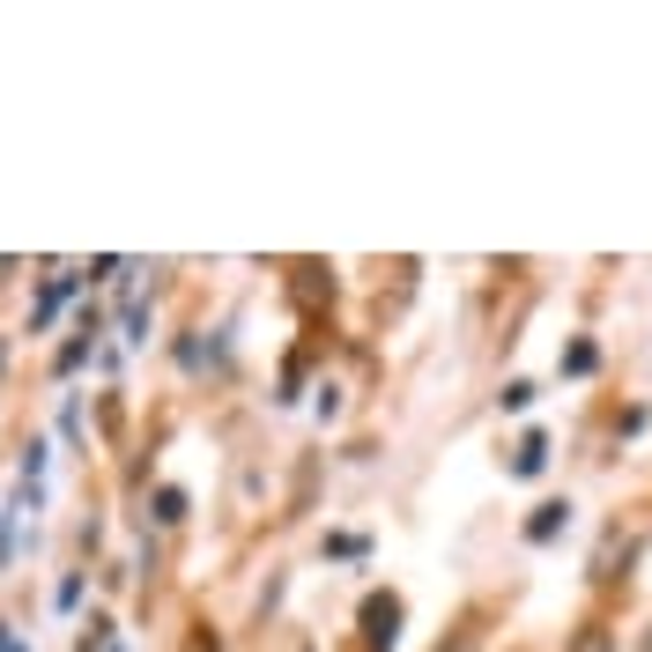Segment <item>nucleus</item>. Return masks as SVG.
I'll return each instance as SVG.
<instances>
[{
    "mask_svg": "<svg viewBox=\"0 0 652 652\" xmlns=\"http://www.w3.org/2000/svg\"><path fill=\"white\" fill-rule=\"evenodd\" d=\"M563 527H571V504H541V512L527 519V541H557Z\"/></svg>",
    "mask_w": 652,
    "mask_h": 652,
    "instance_id": "1",
    "label": "nucleus"
},
{
    "mask_svg": "<svg viewBox=\"0 0 652 652\" xmlns=\"http://www.w3.org/2000/svg\"><path fill=\"white\" fill-rule=\"evenodd\" d=\"M541 467H549V437L527 431V437H519V460H512V474H541Z\"/></svg>",
    "mask_w": 652,
    "mask_h": 652,
    "instance_id": "2",
    "label": "nucleus"
},
{
    "mask_svg": "<svg viewBox=\"0 0 652 652\" xmlns=\"http://www.w3.org/2000/svg\"><path fill=\"white\" fill-rule=\"evenodd\" d=\"M364 622H371V638H386V645H393V622H401V600H371V608H364Z\"/></svg>",
    "mask_w": 652,
    "mask_h": 652,
    "instance_id": "3",
    "label": "nucleus"
},
{
    "mask_svg": "<svg viewBox=\"0 0 652 652\" xmlns=\"http://www.w3.org/2000/svg\"><path fill=\"white\" fill-rule=\"evenodd\" d=\"M156 519H186V497L179 490H156Z\"/></svg>",
    "mask_w": 652,
    "mask_h": 652,
    "instance_id": "4",
    "label": "nucleus"
},
{
    "mask_svg": "<svg viewBox=\"0 0 652 652\" xmlns=\"http://www.w3.org/2000/svg\"><path fill=\"white\" fill-rule=\"evenodd\" d=\"M504 408H512V415H527V408H534V386H527V378H519V386H504Z\"/></svg>",
    "mask_w": 652,
    "mask_h": 652,
    "instance_id": "5",
    "label": "nucleus"
}]
</instances>
